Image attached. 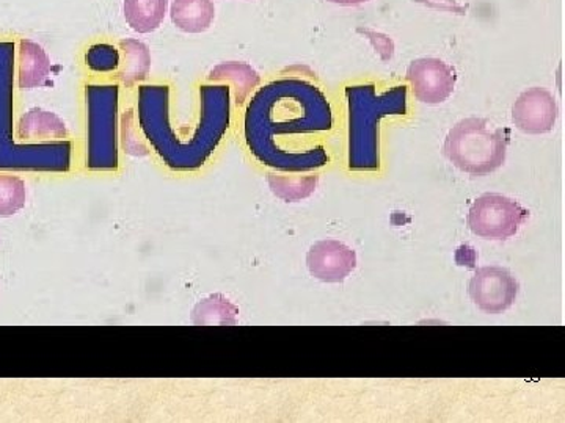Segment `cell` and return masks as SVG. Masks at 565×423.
Wrapping results in <instances>:
<instances>
[{"instance_id": "1", "label": "cell", "mask_w": 565, "mask_h": 423, "mask_svg": "<svg viewBox=\"0 0 565 423\" xmlns=\"http://www.w3.org/2000/svg\"><path fill=\"white\" fill-rule=\"evenodd\" d=\"M333 110L321 88L299 77H280L256 88L244 113V140L253 158L281 173H308L327 162L292 154L294 137L332 131Z\"/></svg>"}, {"instance_id": "2", "label": "cell", "mask_w": 565, "mask_h": 423, "mask_svg": "<svg viewBox=\"0 0 565 423\" xmlns=\"http://www.w3.org/2000/svg\"><path fill=\"white\" fill-rule=\"evenodd\" d=\"M170 96L169 85H140L136 115L141 135L167 169L196 172L210 162L232 128V88L210 82L199 88L200 117L191 135L173 128Z\"/></svg>"}, {"instance_id": "3", "label": "cell", "mask_w": 565, "mask_h": 423, "mask_svg": "<svg viewBox=\"0 0 565 423\" xmlns=\"http://www.w3.org/2000/svg\"><path fill=\"white\" fill-rule=\"evenodd\" d=\"M17 41L0 39V172L68 173L73 141L21 143L14 135Z\"/></svg>"}, {"instance_id": "4", "label": "cell", "mask_w": 565, "mask_h": 423, "mask_svg": "<svg viewBox=\"0 0 565 423\" xmlns=\"http://www.w3.org/2000/svg\"><path fill=\"white\" fill-rule=\"evenodd\" d=\"M408 91L396 85L377 93L374 84L345 88L348 101V163L353 172H377L381 169V121L407 113Z\"/></svg>"}, {"instance_id": "5", "label": "cell", "mask_w": 565, "mask_h": 423, "mask_svg": "<svg viewBox=\"0 0 565 423\" xmlns=\"http://www.w3.org/2000/svg\"><path fill=\"white\" fill-rule=\"evenodd\" d=\"M87 139L85 166L92 172H115L120 166V88L117 84L85 87Z\"/></svg>"}, {"instance_id": "6", "label": "cell", "mask_w": 565, "mask_h": 423, "mask_svg": "<svg viewBox=\"0 0 565 423\" xmlns=\"http://www.w3.org/2000/svg\"><path fill=\"white\" fill-rule=\"evenodd\" d=\"M444 154L460 172L486 176L505 162L508 131L482 118H465L446 135Z\"/></svg>"}, {"instance_id": "7", "label": "cell", "mask_w": 565, "mask_h": 423, "mask_svg": "<svg viewBox=\"0 0 565 423\" xmlns=\"http://www.w3.org/2000/svg\"><path fill=\"white\" fill-rule=\"evenodd\" d=\"M530 212L498 193L479 196L468 212V228L487 240H508L525 225Z\"/></svg>"}, {"instance_id": "8", "label": "cell", "mask_w": 565, "mask_h": 423, "mask_svg": "<svg viewBox=\"0 0 565 423\" xmlns=\"http://www.w3.org/2000/svg\"><path fill=\"white\" fill-rule=\"evenodd\" d=\"M519 282L501 267H482L468 284V293L479 310L487 314H501L515 303Z\"/></svg>"}, {"instance_id": "9", "label": "cell", "mask_w": 565, "mask_h": 423, "mask_svg": "<svg viewBox=\"0 0 565 423\" xmlns=\"http://www.w3.org/2000/svg\"><path fill=\"white\" fill-rule=\"evenodd\" d=\"M407 80L419 102L438 106L455 93L456 70L440 58H418L407 69Z\"/></svg>"}, {"instance_id": "10", "label": "cell", "mask_w": 565, "mask_h": 423, "mask_svg": "<svg viewBox=\"0 0 565 423\" xmlns=\"http://www.w3.org/2000/svg\"><path fill=\"white\" fill-rule=\"evenodd\" d=\"M557 104L555 96L544 88H530L512 106V122L523 133L542 135L555 128Z\"/></svg>"}, {"instance_id": "11", "label": "cell", "mask_w": 565, "mask_h": 423, "mask_svg": "<svg viewBox=\"0 0 565 423\" xmlns=\"http://www.w3.org/2000/svg\"><path fill=\"white\" fill-rule=\"evenodd\" d=\"M311 276L322 282H343L355 270L356 254L338 240L315 243L307 254Z\"/></svg>"}, {"instance_id": "12", "label": "cell", "mask_w": 565, "mask_h": 423, "mask_svg": "<svg viewBox=\"0 0 565 423\" xmlns=\"http://www.w3.org/2000/svg\"><path fill=\"white\" fill-rule=\"evenodd\" d=\"M51 74V58L39 43L21 39L17 43V80L21 90L43 87Z\"/></svg>"}, {"instance_id": "13", "label": "cell", "mask_w": 565, "mask_h": 423, "mask_svg": "<svg viewBox=\"0 0 565 423\" xmlns=\"http://www.w3.org/2000/svg\"><path fill=\"white\" fill-rule=\"evenodd\" d=\"M17 139L21 143H61L68 139L65 122L52 111L32 109L22 115L17 128Z\"/></svg>"}, {"instance_id": "14", "label": "cell", "mask_w": 565, "mask_h": 423, "mask_svg": "<svg viewBox=\"0 0 565 423\" xmlns=\"http://www.w3.org/2000/svg\"><path fill=\"white\" fill-rule=\"evenodd\" d=\"M207 82L228 85L232 88L234 102L237 106H244L262 84V77L247 63L225 62L211 70Z\"/></svg>"}, {"instance_id": "15", "label": "cell", "mask_w": 565, "mask_h": 423, "mask_svg": "<svg viewBox=\"0 0 565 423\" xmlns=\"http://www.w3.org/2000/svg\"><path fill=\"white\" fill-rule=\"evenodd\" d=\"M118 51H120L118 80L125 87H134V85L147 80L151 70V52L147 44L136 39H125L118 44Z\"/></svg>"}, {"instance_id": "16", "label": "cell", "mask_w": 565, "mask_h": 423, "mask_svg": "<svg viewBox=\"0 0 565 423\" xmlns=\"http://www.w3.org/2000/svg\"><path fill=\"white\" fill-rule=\"evenodd\" d=\"M170 18L174 28L191 35L206 32L215 20L212 0H172Z\"/></svg>"}, {"instance_id": "17", "label": "cell", "mask_w": 565, "mask_h": 423, "mask_svg": "<svg viewBox=\"0 0 565 423\" xmlns=\"http://www.w3.org/2000/svg\"><path fill=\"white\" fill-rule=\"evenodd\" d=\"M169 10V0H125L122 13L134 32L147 35L161 28Z\"/></svg>"}, {"instance_id": "18", "label": "cell", "mask_w": 565, "mask_h": 423, "mask_svg": "<svg viewBox=\"0 0 565 423\" xmlns=\"http://www.w3.org/2000/svg\"><path fill=\"white\" fill-rule=\"evenodd\" d=\"M267 182L275 196L286 203H296L313 195L319 176L318 174L302 176V173L274 172L267 174Z\"/></svg>"}, {"instance_id": "19", "label": "cell", "mask_w": 565, "mask_h": 423, "mask_svg": "<svg viewBox=\"0 0 565 423\" xmlns=\"http://www.w3.org/2000/svg\"><path fill=\"white\" fill-rule=\"evenodd\" d=\"M237 314V307L225 296L211 295L193 307L192 322L199 326H233Z\"/></svg>"}, {"instance_id": "20", "label": "cell", "mask_w": 565, "mask_h": 423, "mask_svg": "<svg viewBox=\"0 0 565 423\" xmlns=\"http://www.w3.org/2000/svg\"><path fill=\"white\" fill-rule=\"evenodd\" d=\"M24 181L13 174L0 173V218L13 217L25 206Z\"/></svg>"}, {"instance_id": "21", "label": "cell", "mask_w": 565, "mask_h": 423, "mask_svg": "<svg viewBox=\"0 0 565 423\" xmlns=\"http://www.w3.org/2000/svg\"><path fill=\"white\" fill-rule=\"evenodd\" d=\"M121 141L122 148L128 154L136 155V158H145L150 152L147 141L141 135L139 122H137L136 111L128 110L121 117Z\"/></svg>"}, {"instance_id": "22", "label": "cell", "mask_w": 565, "mask_h": 423, "mask_svg": "<svg viewBox=\"0 0 565 423\" xmlns=\"http://www.w3.org/2000/svg\"><path fill=\"white\" fill-rule=\"evenodd\" d=\"M85 63L95 73H117L120 66V51L109 43L93 44L85 54Z\"/></svg>"}, {"instance_id": "23", "label": "cell", "mask_w": 565, "mask_h": 423, "mask_svg": "<svg viewBox=\"0 0 565 423\" xmlns=\"http://www.w3.org/2000/svg\"><path fill=\"white\" fill-rule=\"evenodd\" d=\"M359 32L363 33L371 41L374 50L381 55L382 61L388 62L393 57L394 44L390 36L384 35V33L370 31V29H359Z\"/></svg>"}, {"instance_id": "24", "label": "cell", "mask_w": 565, "mask_h": 423, "mask_svg": "<svg viewBox=\"0 0 565 423\" xmlns=\"http://www.w3.org/2000/svg\"><path fill=\"white\" fill-rule=\"evenodd\" d=\"M327 2L334 3V6L353 7L362 6V3L370 2V0H327Z\"/></svg>"}]
</instances>
